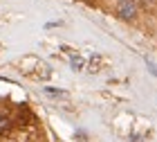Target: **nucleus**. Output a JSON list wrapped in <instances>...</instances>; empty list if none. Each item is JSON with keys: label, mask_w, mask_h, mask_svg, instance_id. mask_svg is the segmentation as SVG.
I'll return each mask as SVG.
<instances>
[{"label": "nucleus", "mask_w": 157, "mask_h": 142, "mask_svg": "<svg viewBox=\"0 0 157 142\" xmlns=\"http://www.w3.org/2000/svg\"><path fill=\"white\" fill-rule=\"evenodd\" d=\"M117 14L124 20H130L137 16V0H119L117 2Z\"/></svg>", "instance_id": "nucleus-1"}, {"label": "nucleus", "mask_w": 157, "mask_h": 142, "mask_svg": "<svg viewBox=\"0 0 157 142\" xmlns=\"http://www.w3.org/2000/svg\"><path fill=\"white\" fill-rule=\"evenodd\" d=\"M141 2H144V5H146V2H148V5H153V2H155V0H141Z\"/></svg>", "instance_id": "nucleus-3"}, {"label": "nucleus", "mask_w": 157, "mask_h": 142, "mask_svg": "<svg viewBox=\"0 0 157 142\" xmlns=\"http://www.w3.org/2000/svg\"><path fill=\"white\" fill-rule=\"evenodd\" d=\"M7 131H9V120L0 117V133H7Z\"/></svg>", "instance_id": "nucleus-2"}]
</instances>
